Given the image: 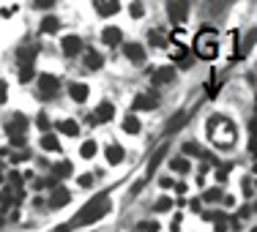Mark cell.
I'll return each instance as SVG.
<instances>
[{
  "mask_svg": "<svg viewBox=\"0 0 257 232\" xmlns=\"http://www.w3.org/2000/svg\"><path fill=\"white\" fill-rule=\"evenodd\" d=\"M93 148H96V145H93V142L82 145V156H93Z\"/></svg>",
  "mask_w": 257,
  "mask_h": 232,
  "instance_id": "cell-5",
  "label": "cell"
},
{
  "mask_svg": "<svg viewBox=\"0 0 257 232\" xmlns=\"http://www.w3.org/2000/svg\"><path fill=\"white\" fill-rule=\"evenodd\" d=\"M60 131H66V134H77V123L74 120H63L60 123Z\"/></svg>",
  "mask_w": 257,
  "mask_h": 232,
  "instance_id": "cell-3",
  "label": "cell"
},
{
  "mask_svg": "<svg viewBox=\"0 0 257 232\" xmlns=\"http://www.w3.org/2000/svg\"><path fill=\"white\" fill-rule=\"evenodd\" d=\"M118 30H115V27H112V30H104V41L107 44H118Z\"/></svg>",
  "mask_w": 257,
  "mask_h": 232,
  "instance_id": "cell-2",
  "label": "cell"
},
{
  "mask_svg": "<svg viewBox=\"0 0 257 232\" xmlns=\"http://www.w3.org/2000/svg\"><path fill=\"white\" fill-rule=\"evenodd\" d=\"M156 79H159V82H167V79H173V68H161L159 74H156Z\"/></svg>",
  "mask_w": 257,
  "mask_h": 232,
  "instance_id": "cell-4",
  "label": "cell"
},
{
  "mask_svg": "<svg viewBox=\"0 0 257 232\" xmlns=\"http://www.w3.org/2000/svg\"><path fill=\"white\" fill-rule=\"evenodd\" d=\"M123 129L129 131V134H137V131H139V123H137V117H132V115H129V117L123 120Z\"/></svg>",
  "mask_w": 257,
  "mask_h": 232,
  "instance_id": "cell-1",
  "label": "cell"
}]
</instances>
